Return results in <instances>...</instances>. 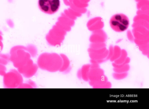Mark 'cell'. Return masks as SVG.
Returning <instances> with one entry per match:
<instances>
[{
    "label": "cell",
    "instance_id": "cell-1",
    "mask_svg": "<svg viewBox=\"0 0 149 109\" xmlns=\"http://www.w3.org/2000/svg\"><path fill=\"white\" fill-rule=\"evenodd\" d=\"M129 24L127 17L123 14H117L113 16L110 21L112 28L116 31L121 32L126 30Z\"/></svg>",
    "mask_w": 149,
    "mask_h": 109
},
{
    "label": "cell",
    "instance_id": "cell-2",
    "mask_svg": "<svg viewBox=\"0 0 149 109\" xmlns=\"http://www.w3.org/2000/svg\"><path fill=\"white\" fill-rule=\"evenodd\" d=\"M38 6L42 12L52 14L56 12L60 6V0H38Z\"/></svg>",
    "mask_w": 149,
    "mask_h": 109
},
{
    "label": "cell",
    "instance_id": "cell-3",
    "mask_svg": "<svg viewBox=\"0 0 149 109\" xmlns=\"http://www.w3.org/2000/svg\"><path fill=\"white\" fill-rule=\"evenodd\" d=\"M2 35V32L0 31V51L1 50L3 47V44L2 42L3 40Z\"/></svg>",
    "mask_w": 149,
    "mask_h": 109
}]
</instances>
